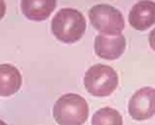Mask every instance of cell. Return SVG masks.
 I'll return each mask as SVG.
<instances>
[{"label":"cell","mask_w":155,"mask_h":125,"mask_svg":"<svg viewBox=\"0 0 155 125\" xmlns=\"http://www.w3.org/2000/svg\"><path fill=\"white\" fill-rule=\"evenodd\" d=\"M86 19L78 9L61 8L52 20V32L59 41L74 44L83 37L86 31Z\"/></svg>","instance_id":"6da1fadb"},{"label":"cell","mask_w":155,"mask_h":125,"mask_svg":"<svg viewBox=\"0 0 155 125\" xmlns=\"http://www.w3.org/2000/svg\"><path fill=\"white\" fill-rule=\"evenodd\" d=\"M53 116L59 125H83L89 116L88 104L79 94H64L55 102Z\"/></svg>","instance_id":"7a4b0ae2"},{"label":"cell","mask_w":155,"mask_h":125,"mask_svg":"<svg viewBox=\"0 0 155 125\" xmlns=\"http://www.w3.org/2000/svg\"><path fill=\"white\" fill-rule=\"evenodd\" d=\"M119 77L112 66L95 64L85 74L84 85L91 95L96 97L109 96L118 87Z\"/></svg>","instance_id":"3957f363"},{"label":"cell","mask_w":155,"mask_h":125,"mask_svg":"<svg viewBox=\"0 0 155 125\" xmlns=\"http://www.w3.org/2000/svg\"><path fill=\"white\" fill-rule=\"evenodd\" d=\"M88 16L92 26L104 35L116 36L125 28L121 12L109 4H97L90 8Z\"/></svg>","instance_id":"277c9868"},{"label":"cell","mask_w":155,"mask_h":125,"mask_svg":"<svg viewBox=\"0 0 155 125\" xmlns=\"http://www.w3.org/2000/svg\"><path fill=\"white\" fill-rule=\"evenodd\" d=\"M155 112V91L152 87H144L131 96L128 113L137 121L150 119Z\"/></svg>","instance_id":"5b68a950"},{"label":"cell","mask_w":155,"mask_h":125,"mask_svg":"<svg viewBox=\"0 0 155 125\" xmlns=\"http://www.w3.org/2000/svg\"><path fill=\"white\" fill-rule=\"evenodd\" d=\"M126 49V39L124 35L107 36L99 34L94 41V52L99 58L106 60L118 59Z\"/></svg>","instance_id":"8992f818"},{"label":"cell","mask_w":155,"mask_h":125,"mask_svg":"<svg viewBox=\"0 0 155 125\" xmlns=\"http://www.w3.org/2000/svg\"><path fill=\"white\" fill-rule=\"evenodd\" d=\"M128 21L136 30L149 29L155 22V3L153 1L137 2L129 12Z\"/></svg>","instance_id":"52a82bcc"},{"label":"cell","mask_w":155,"mask_h":125,"mask_svg":"<svg viewBox=\"0 0 155 125\" xmlns=\"http://www.w3.org/2000/svg\"><path fill=\"white\" fill-rule=\"evenodd\" d=\"M22 74L12 64H0V96L7 97L16 94L22 86Z\"/></svg>","instance_id":"ba28073f"},{"label":"cell","mask_w":155,"mask_h":125,"mask_svg":"<svg viewBox=\"0 0 155 125\" xmlns=\"http://www.w3.org/2000/svg\"><path fill=\"white\" fill-rule=\"evenodd\" d=\"M55 0H23L21 9L24 16L31 21H45L56 7Z\"/></svg>","instance_id":"9c48e42d"},{"label":"cell","mask_w":155,"mask_h":125,"mask_svg":"<svg viewBox=\"0 0 155 125\" xmlns=\"http://www.w3.org/2000/svg\"><path fill=\"white\" fill-rule=\"evenodd\" d=\"M92 125H123L121 114L117 110L106 107L99 109L92 117Z\"/></svg>","instance_id":"30bf717a"},{"label":"cell","mask_w":155,"mask_h":125,"mask_svg":"<svg viewBox=\"0 0 155 125\" xmlns=\"http://www.w3.org/2000/svg\"><path fill=\"white\" fill-rule=\"evenodd\" d=\"M6 12V4L4 1H0V20L4 17Z\"/></svg>","instance_id":"8fae6325"},{"label":"cell","mask_w":155,"mask_h":125,"mask_svg":"<svg viewBox=\"0 0 155 125\" xmlns=\"http://www.w3.org/2000/svg\"><path fill=\"white\" fill-rule=\"evenodd\" d=\"M0 125H7V124H6L4 121H2V120H0Z\"/></svg>","instance_id":"7c38bea8"}]
</instances>
